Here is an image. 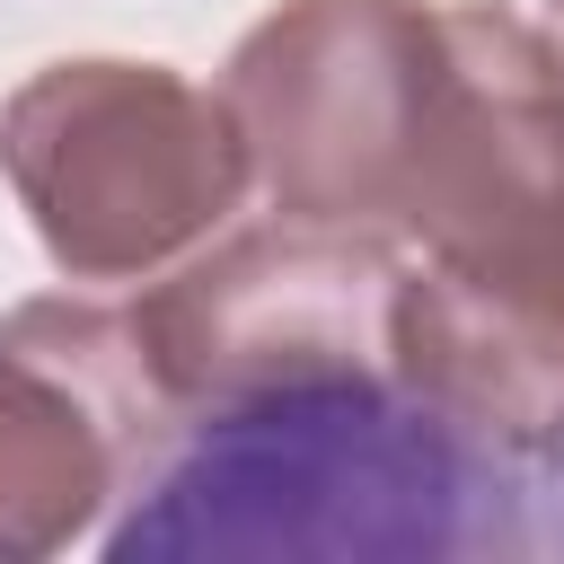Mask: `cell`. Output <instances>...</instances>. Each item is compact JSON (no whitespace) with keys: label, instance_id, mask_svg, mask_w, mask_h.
Masks as SVG:
<instances>
[{"label":"cell","instance_id":"cell-1","mask_svg":"<svg viewBox=\"0 0 564 564\" xmlns=\"http://www.w3.org/2000/svg\"><path fill=\"white\" fill-rule=\"evenodd\" d=\"M220 97L291 220L423 264L564 220V53L494 0H282Z\"/></svg>","mask_w":564,"mask_h":564},{"label":"cell","instance_id":"cell-2","mask_svg":"<svg viewBox=\"0 0 564 564\" xmlns=\"http://www.w3.org/2000/svg\"><path fill=\"white\" fill-rule=\"evenodd\" d=\"M0 167L70 282H141L212 238L256 159L229 97L167 62H53L0 115Z\"/></svg>","mask_w":564,"mask_h":564},{"label":"cell","instance_id":"cell-3","mask_svg":"<svg viewBox=\"0 0 564 564\" xmlns=\"http://www.w3.org/2000/svg\"><path fill=\"white\" fill-rule=\"evenodd\" d=\"M397 273L405 264L388 238L273 212L264 229L141 291L123 317L159 397L176 414H212V405H247L282 388L388 379Z\"/></svg>","mask_w":564,"mask_h":564},{"label":"cell","instance_id":"cell-4","mask_svg":"<svg viewBox=\"0 0 564 564\" xmlns=\"http://www.w3.org/2000/svg\"><path fill=\"white\" fill-rule=\"evenodd\" d=\"M176 405L159 397L132 317L88 300H26L0 326V564L62 555L159 458Z\"/></svg>","mask_w":564,"mask_h":564},{"label":"cell","instance_id":"cell-5","mask_svg":"<svg viewBox=\"0 0 564 564\" xmlns=\"http://www.w3.org/2000/svg\"><path fill=\"white\" fill-rule=\"evenodd\" d=\"M405 397L502 449H564V220L546 238L405 264L388 300Z\"/></svg>","mask_w":564,"mask_h":564},{"label":"cell","instance_id":"cell-6","mask_svg":"<svg viewBox=\"0 0 564 564\" xmlns=\"http://www.w3.org/2000/svg\"><path fill=\"white\" fill-rule=\"evenodd\" d=\"M546 9H555V26H564V0H546Z\"/></svg>","mask_w":564,"mask_h":564}]
</instances>
